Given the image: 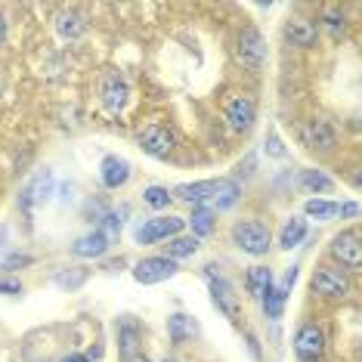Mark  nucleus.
I'll return each instance as SVG.
<instances>
[{"mask_svg": "<svg viewBox=\"0 0 362 362\" xmlns=\"http://www.w3.org/2000/svg\"><path fill=\"white\" fill-rule=\"evenodd\" d=\"M300 136H303V143H307L310 149H322V152L334 149V130H332L328 121H310V124L303 127Z\"/></svg>", "mask_w": 362, "mask_h": 362, "instance_id": "nucleus-12", "label": "nucleus"}, {"mask_svg": "<svg viewBox=\"0 0 362 362\" xmlns=\"http://www.w3.org/2000/svg\"><path fill=\"white\" fill-rule=\"evenodd\" d=\"M325 25H328V31H332V37H341L344 35V16H337L334 10H328L325 13Z\"/></svg>", "mask_w": 362, "mask_h": 362, "instance_id": "nucleus-29", "label": "nucleus"}, {"mask_svg": "<svg viewBox=\"0 0 362 362\" xmlns=\"http://www.w3.org/2000/svg\"><path fill=\"white\" fill-rule=\"evenodd\" d=\"M109 251V235L105 233H87V235H81L75 245H71V254L75 257H103V254Z\"/></svg>", "mask_w": 362, "mask_h": 362, "instance_id": "nucleus-14", "label": "nucleus"}, {"mask_svg": "<svg viewBox=\"0 0 362 362\" xmlns=\"http://www.w3.org/2000/svg\"><path fill=\"white\" fill-rule=\"evenodd\" d=\"M233 242L251 257H263L269 251L273 235H269V226H263L260 220H238L233 226Z\"/></svg>", "mask_w": 362, "mask_h": 362, "instance_id": "nucleus-1", "label": "nucleus"}, {"mask_svg": "<svg viewBox=\"0 0 362 362\" xmlns=\"http://www.w3.org/2000/svg\"><path fill=\"white\" fill-rule=\"evenodd\" d=\"M103 103L109 105L112 112H118L121 105L127 103V84H124V81L115 78V75H112L109 81H105V87H103Z\"/></svg>", "mask_w": 362, "mask_h": 362, "instance_id": "nucleus-23", "label": "nucleus"}, {"mask_svg": "<svg viewBox=\"0 0 362 362\" xmlns=\"http://www.w3.org/2000/svg\"><path fill=\"white\" fill-rule=\"evenodd\" d=\"M238 59L242 65H248L251 71H257L263 62H267V44H263L260 31H242V37H238Z\"/></svg>", "mask_w": 362, "mask_h": 362, "instance_id": "nucleus-7", "label": "nucleus"}, {"mask_svg": "<svg viewBox=\"0 0 362 362\" xmlns=\"http://www.w3.org/2000/svg\"><path fill=\"white\" fill-rule=\"evenodd\" d=\"M170 276H177V260L170 257H146L134 267V279L139 285H158Z\"/></svg>", "mask_w": 362, "mask_h": 362, "instance_id": "nucleus-4", "label": "nucleus"}, {"mask_svg": "<svg viewBox=\"0 0 362 362\" xmlns=\"http://www.w3.org/2000/svg\"><path fill=\"white\" fill-rule=\"evenodd\" d=\"M294 353H298L300 362H319L325 353V334L319 325L313 322H303L294 334Z\"/></svg>", "mask_w": 362, "mask_h": 362, "instance_id": "nucleus-3", "label": "nucleus"}, {"mask_svg": "<svg viewBox=\"0 0 362 362\" xmlns=\"http://www.w3.org/2000/svg\"><path fill=\"white\" fill-rule=\"evenodd\" d=\"M332 254L344 267L350 269H359L362 267V245H359V233L356 229H344L332 238Z\"/></svg>", "mask_w": 362, "mask_h": 362, "instance_id": "nucleus-5", "label": "nucleus"}, {"mask_svg": "<svg viewBox=\"0 0 362 362\" xmlns=\"http://www.w3.org/2000/svg\"><path fill=\"white\" fill-rule=\"evenodd\" d=\"M337 214H344V217H356L359 204L356 202H344V204H337Z\"/></svg>", "mask_w": 362, "mask_h": 362, "instance_id": "nucleus-33", "label": "nucleus"}, {"mask_svg": "<svg viewBox=\"0 0 362 362\" xmlns=\"http://www.w3.org/2000/svg\"><path fill=\"white\" fill-rule=\"evenodd\" d=\"M4 35H6V22H4V16H0V40H4Z\"/></svg>", "mask_w": 362, "mask_h": 362, "instance_id": "nucleus-37", "label": "nucleus"}, {"mask_svg": "<svg viewBox=\"0 0 362 362\" xmlns=\"http://www.w3.org/2000/svg\"><path fill=\"white\" fill-rule=\"evenodd\" d=\"M211 294H214V303H217L229 319H238V298H235L233 285H229L226 279H220V276L214 279L211 276Z\"/></svg>", "mask_w": 362, "mask_h": 362, "instance_id": "nucleus-13", "label": "nucleus"}, {"mask_svg": "<svg viewBox=\"0 0 362 362\" xmlns=\"http://www.w3.org/2000/svg\"><path fill=\"white\" fill-rule=\"evenodd\" d=\"M313 291L316 294H322V298H344V294L350 291V282H347V276L341 273V269H316L313 273Z\"/></svg>", "mask_w": 362, "mask_h": 362, "instance_id": "nucleus-8", "label": "nucleus"}, {"mask_svg": "<svg viewBox=\"0 0 362 362\" xmlns=\"http://www.w3.org/2000/svg\"><path fill=\"white\" fill-rule=\"evenodd\" d=\"M168 334H170V341L174 344H186V341H192V337L199 334V325H195L186 313H174V316L168 319Z\"/></svg>", "mask_w": 362, "mask_h": 362, "instance_id": "nucleus-16", "label": "nucleus"}, {"mask_svg": "<svg viewBox=\"0 0 362 362\" xmlns=\"http://www.w3.org/2000/svg\"><path fill=\"white\" fill-rule=\"evenodd\" d=\"M87 282V269H59V273H56V285L59 288H81Z\"/></svg>", "mask_w": 362, "mask_h": 362, "instance_id": "nucleus-28", "label": "nucleus"}, {"mask_svg": "<svg viewBox=\"0 0 362 362\" xmlns=\"http://www.w3.org/2000/svg\"><path fill=\"white\" fill-rule=\"evenodd\" d=\"M50 192H53V177L50 174H40V177L31 180V186L22 192V204H25V208H31V204H40V202L50 199Z\"/></svg>", "mask_w": 362, "mask_h": 362, "instance_id": "nucleus-19", "label": "nucleus"}, {"mask_svg": "<svg viewBox=\"0 0 362 362\" xmlns=\"http://www.w3.org/2000/svg\"><path fill=\"white\" fill-rule=\"evenodd\" d=\"M288 40H291L294 47H313L316 44V25L313 22H307V19H294L291 25H288Z\"/></svg>", "mask_w": 362, "mask_h": 362, "instance_id": "nucleus-22", "label": "nucleus"}, {"mask_svg": "<svg viewBox=\"0 0 362 362\" xmlns=\"http://www.w3.org/2000/svg\"><path fill=\"white\" fill-rule=\"evenodd\" d=\"M186 220L183 217H152V220H146V223H139L136 226V233L134 238L139 245H155V242H161V238H174L180 235V229H183Z\"/></svg>", "mask_w": 362, "mask_h": 362, "instance_id": "nucleus-2", "label": "nucleus"}, {"mask_svg": "<svg viewBox=\"0 0 362 362\" xmlns=\"http://www.w3.org/2000/svg\"><path fill=\"white\" fill-rule=\"evenodd\" d=\"M0 291L4 294H22V285L19 282H0Z\"/></svg>", "mask_w": 362, "mask_h": 362, "instance_id": "nucleus-34", "label": "nucleus"}, {"mask_svg": "<svg viewBox=\"0 0 362 362\" xmlns=\"http://www.w3.org/2000/svg\"><path fill=\"white\" fill-rule=\"evenodd\" d=\"M62 362H90L87 356H81V353H71V356H65Z\"/></svg>", "mask_w": 362, "mask_h": 362, "instance_id": "nucleus-35", "label": "nucleus"}, {"mask_svg": "<svg viewBox=\"0 0 362 362\" xmlns=\"http://www.w3.org/2000/svg\"><path fill=\"white\" fill-rule=\"evenodd\" d=\"M303 238H307V220H303V217H291V220H285L282 233H279V248L291 251V248H298Z\"/></svg>", "mask_w": 362, "mask_h": 362, "instance_id": "nucleus-17", "label": "nucleus"}, {"mask_svg": "<svg viewBox=\"0 0 362 362\" xmlns=\"http://www.w3.org/2000/svg\"><path fill=\"white\" fill-rule=\"evenodd\" d=\"M254 118H257V112H254V103L248 96H235V100L226 105V121L235 134H248L254 127Z\"/></svg>", "mask_w": 362, "mask_h": 362, "instance_id": "nucleus-10", "label": "nucleus"}, {"mask_svg": "<svg viewBox=\"0 0 362 362\" xmlns=\"http://www.w3.org/2000/svg\"><path fill=\"white\" fill-rule=\"evenodd\" d=\"M170 199H174V195H170L164 186H149V189L143 192V202L149 204V208H155V211H164V208L170 204Z\"/></svg>", "mask_w": 362, "mask_h": 362, "instance_id": "nucleus-27", "label": "nucleus"}, {"mask_svg": "<svg viewBox=\"0 0 362 362\" xmlns=\"http://www.w3.org/2000/svg\"><path fill=\"white\" fill-rule=\"evenodd\" d=\"M267 155H273V158H282L285 155V146H282V139H279L276 134H269V139H267Z\"/></svg>", "mask_w": 362, "mask_h": 362, "instance_id": "nucleus-31", "label": "nucleus"}, {"mask_svg": "<svg viewBox=\"0 0 362 362\" xmlns=\"http://www.w3.org/2000/svg\"><path fill=\"white\" fill-rule=\"evenodd\" d=\"M303 214H307V217H316V220L334 217V214H337V202H325V199H310L307 204H303Z\"/></svg>", "mask_w": 362, "mask_h": 362, "instance_id": "nucleus-26", "label": "nucleus"}, {"mask_svg": "<svg viewBox=\"0 0 362 362\" xmlns=\"http://www.w3.org/2000/svg\"><path fill=\"white\" fill-rule=\"evenodd\" d=\"M124 362H149V359H146V356H139V353H134V356H127Z\"/></svg>", "mask_w": 362, "mask_h": 362, "instance_id": "nucleus-36", "label": "nucleus"}, {"mask_svg": "<svg viewBox=\"0 0 362 362\" xmlns=\"http://www.w3.org/2000/svg\"><path fill=\"white\" fill-rule=\"evenodd\" d=\"M211 195H214V180H202V183H180L174 189V199L180 202H186V204H204V202H211Z\"/></svg>", "mask_w": 362, "mask_h": 362, "instance_id": "nucleus-15", "label": "nucleus"}, {"mask_svg": "<svg viewBox=\"0 0 362 362\" xmlns=\"http://www.w3.org/2000/svg\"><path fill=\"white\" fill-rule=\"evenodd\" d=\"M100 180L105 189H121L130 180V161L118 158V155H105L100 164Z\"/></svg>", "mask_w": 362, "mask_h": 362, "instance_id": "nucleus-11", "label": "nucleus"}, {"mask_svg": "<svg viewBox=\"0 0 362 362\" xmlns=\"http://www.w3.org/2000/svg\"><path fill=\"white\" fill-rule=\"evenodd\" d=\"M248 291L257 300H263L269 291H273V273L267 267H251L248 269Z\"/></svg>", "mask_w": 362, "mask_h": 362, "instance_id": "nucleus-21", "label": "nucleus"}, {"mask_svg": "<svg viewBox=\"0 0 362 362\" xmlns=\"http://www.w3.org/2000/svg\"><path fill=\"white\" fill-rule=\"evenodd\" d=\"M199 251V238L195 235H174L168 242V257L170 260H180V257H192Z\"/></svg>", "mask_w": 362, "mask_h": 362, "instance_id": "nucleus-24", "label": "nucleus"}, {"mask_svg": "<svg viewBox=\"0 0 362 362\" xmlns=\"http://www.w3.org/2000/svg\"><path fill=\"white\" fill-rule=\"evenodd\" d=\"M164 362H177V359H164Z\"/></svg>", "mask_w": 362, "mask_h": 362, "instance_id": "nucleus-38", "label": "nucleus"}, {"mask_svg": "<svg viewBox=\"0 0 362 362\" xmlns=\"http://www.w3.org/2000/svg\"><path fill=\"white\" fill-rule=\"evenodd\" d=\"M59 31H62L65 37H75L78 31H81V22L75 19V16H62V19H59Z\"/></svg>", "mask_w": 362, "mask_h": 362, "instance_id": "nucleus-30", "label": "nucleus"}, {"mask_svg": "<svg viewBox=\"0 0 362 362\" xmlns=\"http://www.w3.org/2000/svg\"><path fill=\"white\" fill-rule=\"evenodd\" d=\"M300 186L307 189V192H316V195H328L334 189V180L325 174V170H316V168H310V170H300Z\"/></svg>", "mask_w": 362, "mask_h": 362, "instance_id": "nucleus-20", "label": "nucleus"}, {"mask_svg": "<svg viewBox=\"0 0 362 362\" xmlns=\"http://www.w3.org/2000/svg\"><path fill=\"white\" fill-rule=\"evenodd\" d=\"M294 282H298V267H291V269H288L282 282H279V285H273V291H269L267 298L260 300L269 319H279V316H282V310H285V300H288V291H291V288H294Z\"/></svg>", "mask_w": 362, "mask_h": 362, "instance_id": "nucleus-9", "label": "nucleus"}, {"mask_svg": "<svg viewBox=\"0 0 362 362\" xmlns=\"http://www.w3.org/2000/svg\"><path fill=\"white\" fill-rule=\"evenodd\" d=\"M238 195H242V189H238L235 180H214V195H211V202L217 204V211L233 208V204L238 202Z\"/></svg>", "mask_w": 362, "mask_h": 362, "instance_id": "nucleus-18", "label": "nucleus"}, {"mask_svg": "<svg viewBox=\"0 0 362 362\" xmlns=\"http://www.w3.org/2000/svg\"><path fill=\"white\" fill-rule=\"evenodd\" d=\"M139 146H143V152L152 155V158H168V155L174 152V136H170L168 127L149 124L139 134Z\"/></svg>", "mask_w": 362, "mask_h": 362, "instance_id": "nucleus-6", "label": "nucleus"}, {"mask_svg": "<svg viewBox=\"0 0 362 362\" xmlns=\"http://www.w3.org/2000/svg\"><path fill=\"white\" fill-rule=\"evenodd\" d=\"M189 226H192V233L195 235H211L214 233V211L211 208H204V204H199V208H192V217L186 220Z\"/></svg>", "mask_w": 362, "mask_h": 362, "instance_id": "nucleus-25", "label": "nucleus"}, {"mask_svg": "<svg viewBox=\"0 0 362 362\" xmlns=\"http://www.w3.org/2000/svg\"><path fill=\"white\" fill-rule=\"evenodd\" d=\"M103 226H105V233H109V235H118V233H121L118 214H105V217H103Z\"/></svg>", "mask_w": 362, "mask_h": 362, "instance_id": "nucleus-32", "label": "nucleus"}]
</instances>
